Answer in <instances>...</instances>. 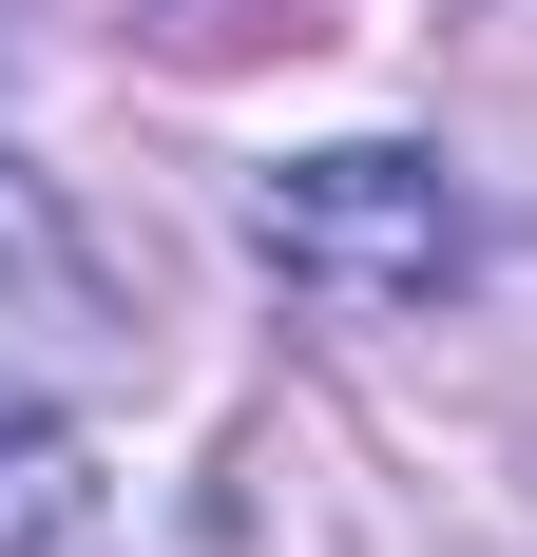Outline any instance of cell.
I'll return each mask as SVG.
<instances>
[{"label": "cell", "instance_id": "1", "mask_svg": "<svg viewBox=\"0 0 537 557\" xmlns=\"http://www.w3.org/2000/svg\"><path fill=\"white\" fill-rule=\"evenodd\" d=\"M268 270L308 288V308H346V327H384V308H441L461 288V193H441V154H403V135H346V154H288L250 193Z\"/></svg>", "mask_w": 537, "mask_h": 557}, {"label": "cell", "instance_id": "2", "mask_svg": "<svg viewBox=\"0 0 537 557\" xmlns=\"http://www.w3.org/2000/svg\"><path fill=\"white\" fill-rule=\"evenodd\" d=\"M97 346H115L97 250H77V212H58L39 173L0 154V423H58V404L97 385Z\"/></svg>", "mask_w": 537, "mask_h": 557}, {"label": "cell", "instance_id": "3", "mask_svg": "<svg viewBox=\"0 0 537 557\" xmlns=\"http://www.w3.org/2000/svg\"><path fill=\"white\" fill-rule=\"evenodd\" d=\"M39 539H77V461L20 443V461H0V557H39Z\"/></svg>", "mask_w": 537, "mask_h": 557}]
</instances>
